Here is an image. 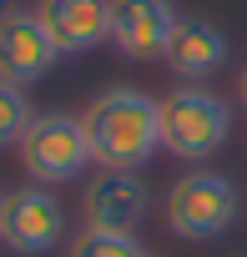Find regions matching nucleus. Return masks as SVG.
<instances>
[{
  "instance_id": "1",
  "label": "nucleus",
  "mask_w": 247,
  "mask_h": 257,
  "mask_svg": "<svg viewBox=\"0 0 247 257\" xmlns=\"http://www.w3.org/2000/svg\"><path fill=\"white\" fill-rule=\"evenodd\" d=\"M81 126H86V142H91L96 167H111V172H142L152 162V152H162L157 101L147 91H137V86L101 91L81 111Z\"/></svg>"
},
{
  "instance_id": "2",
  "label": "nucleus",
  "mask_w": 247,
  "mask_h": 257,
  "mask_svg": "<svg viewBox=\"0 0 247 257\" xmlns=\"http://www.w3.org/2000/svg\"><path fill=\"white\" fill-rule=\"evenodd\" d=\"M157 116H162V152L182 157V162H207L227 137H232V111L222 96H212L207 86H172L162 101H157Z\"/></svg>"
},
{
  "instance_id": "3",
  "label": "nucleus",
  "mask_w": 247,
  "mask_h": 257,
  "mask_svg": "<svg viewBox=\"0 0 247 257\" xmlns=\"http://www.w3.org/2000/svg\"><path fill=\"white\" fill-rule=\"evenodd\" d=\"M91 162H96V157H91V142H86L81 116L36 111V121L26 126V137H21V167L31 172V182L56 187V182L81 177Z\"/></svg>"
},
{
  "instance_id": "4",
  "label": "nucleus",
  "mask_w": 247,
  "mask_h": 257,
  "mask_svg": "<svg viewBox=\"0 0 247 257\" xmlns=\"http://www.w3.org/2000/svg\"><path fill=\"white\" fill-rule=\"evenodd\" d=\"M237 187L222 172H187L167 192V227L187 242H212L237 222Z\"/></svg>"
},
{
  "instance_id": "5",
  "label": "nucleus",
  "mask_w": 247,
  "mask_h": 257,
  "mask_svg": "<svg viewBox=\"0 0 247 257\" xmlns=\"http://www.w3.org/2000/svg\"><path fill=\"white\" fill-rule=\"evenodd\" d=\"M0 242L21 257H46L66 242V212L46 187H16L0 197Z\"/></svg>"
},
{
  "instance_id": "6",
  "label": "nucleus",
  "mask_w": 247,
  "mask_h": 257,
  "mask_svg": "<svg viewBox=\"0 0 247 257\" xmlns=\"http://www.w3.org/2000/svg\"><path fill=\"white\" fill-rule=\"evenodd\" d=\"M177 21L172 0H111V46L132 61H152L167 51Z\"/></svg>"
},
{
  "instance_id": "7",
  "label": "nucleus",
  "mask_w": 247,
  "mask_h": 257,
  "mask_svg": "<svg viewBox=\"0 0 247 257\" xmlns=\"http://www.w3.org/2000/svg\"><path fill=\"white\" fill-rule=\"evenodd\" d=\"M56 41L41 26L36 11H16L0 21V76L16 81V86H36L51 66H56Z\"/></svg>"
},
{
  "instance_id": "8",
  "label": "nucleus",
  "mask_w": 247,
  "mask_h": 257,
  "mask_svg": "<svg viewBox=\"0 0 247 257\" xmlns=\"http://www.w3.org/2000/svg\"><path fill=\"white\" fill-rule=\"evenodd\" d=\"M36 16L61 56H86L111 41V0H41Z\"/></svg>"
},
{
  "instance_id": "9",
  "label": "nucleus",
  "mask_w": 247,
  "mask_h": 257,
  "mask_svg": "<svg viewBox=\"0 0 247 257\" xmlns=\"http://www.w3.org/2000/svg\"><path fill=\"white\" fill-rule=\"evenodd\" d=\"M86 227H106V232H132L147 217V182L137 172H111L101 167L81 197Z\"/></svg>"
},
{
  "instance_id": "10",
  "label": "nucleus",
  "mask_w": 247,
  "mask_h": 257,
  "mask_svg": "<svg viewBox=\"0 0 247 257\" xmlns=\"http://www.w3.org/2000/svg\"><path fill=\"white\" fill-rule=\"evenodd\" d=\"M162 61H167V71H177L182 81H207L222 61H227V36L212 26V21H177V31H172V41H167V51H162Z\"/></svg>"
},
{
  "instance_id": "11",
  "label": "nucleus",
  "mask_w": 247,
  "mask_h": 257,
  "mask_svg": "<svg viewBox=\"0 0 247 257\" xmlns=\"http://www.w3.org/2000/svg\"><path fill=\"white\" fill-rule=\"evenodd\" d=\"M31 121H36V111H31L26 86H16V81L0 76V147H21V137H26Z\"/></svg>"
},
{
  "instance_id": "12",
  "label": "nucleus",
  "mask_w": 247,
  "mask_h": 257,
  "mask_svg": "<svg viewBox=\"0 0 247 257\" xmlns=\"http://www.w3.org/2000/svg\"><path fill=\"white\" fill-rule=\"evenodd\" d=\"M71 257H142L132 232H106V227H81L71 237Z\"/></svg>"
},
{
  "instance_id": "13",
  "label": "nucleus",
  "mask_w": 247,
  "mask_h": 257,
  "mask_svg": "<svg viewBox=\"0 0 247 257\" xmlns=\"http://www.w3.org/2000/svg\"><path fill=\"white\" fill-rule=\"evenodd\" d=\"M237 101H242V106H247V66H242V71H237Z\"/></svg>"
},
{
  "instance_id": "14",
  "label": "nucleus",
  "mask_w": 247,
  "mask_h": 257,
  "mask_svg": "<svg viewBox=\"0 0 247 257\" xmlns=\"http://www.w3.org/2000/svg\"><path fill=\"white\" fill-rule=\"evenodd\" d=\"M6 16H16V0H0V21H6Z\"/></svg>"
},
{
  "instance_id": "15",
  "label": "nucleus",
  "mask_w": 247,
  "mask_h": 257,
  "mask_svg": "<svg viewBox=\"0 0 247 257\" xmlns=\"http://www.w3.org/2000/svg\"><path fill=\"white\" fill-rule=\"evenodd\" d=\"M142 257H152V252H142Z\"/></svg>"
}]
</instances>
